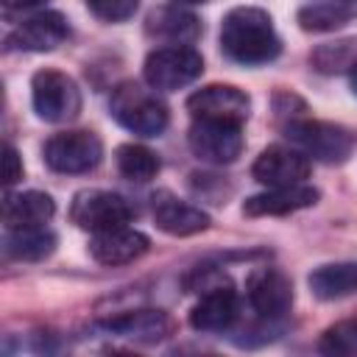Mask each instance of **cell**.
<instances>
[{"label":"cell","instance_id":"6da1fadb","mask_svg":"<svg viewBox=\"0 0 357 357\" xmlns=\"http://www.w3.org/2000/svg\"><path fill=\"white\" fill-rule=\"evenodd\" d=\"M220 47L237 64H265L282 53V39L265 8L237 6L220 22Z\"/></svg>","mask_w":357,"mask_h":357},{"label":"cell","instance_id":"7a4b0ae2","mask_svg":"<svg viewBox=\"0 0 357 357\" xmlns=\"http://www.w3.org/2000/svg\"><path fill=\"white\" fill-rule=\"evenodd\" d=\"M109 112L126 131L139 134V137H159L170 120L167 106L156 98V92L145 89L134 81H123L114 86Z\"/></svg>","mask_w":357,"mask_h":357},{"label":"cell","instance_id":"3957f363","mask_svg":"<svg viewBox=\"0 0 357 357\" xmlns=\"http://www.w3.org/2000/svg\"><path fill=\"white\" fill-rule=\"evenodd\" d=\"M284 134L293 148H298L304 156H312L326 165H343L357 145V137L349 128L324 120H290Z\"/></svg>","mask_w":357,"mask_h":357},{"label":"cell","instance_id":"277c9868","mask_svg":"<svg viewBox=\"0 0 357 357\" xmlns=\"http://www.w3.org/2000/svg\"><path fill=\"white\" fill-rule=\"evenodd\" d=\"M31 100L33 112L45 123H70L81 112L78 84L67 73L53 67H45L31 78Z\"/></svg>","mask_w":357,"mask_h":357},{"label":"cell","instance_id":"5b68a950","mask_svg":"<svg viewBox=\"0 0 357 357\" xmlns=\"http://www.w3.org/2000/svg\"><path fill=\"white\" fill-rule=\"evenodd\" d=\"M201 73H204V59L190 45L159 47V50L148 53L145 67H142L145 84L151 89H162V92H173V89L190 86L192 81L201 78Z\"/></svg>","mask_w":357,"mask_h":357},{"label":"cell","instance_id":"8992f818","mask_svg":"<svg viewBox=\"0 0 357 357\" xmlns=\"http://www.w3.org/2000/svg\"><path fill=\"white\" fill-rule=\"evenodd\" d=\"M134 218V206L112 190H81L73 195L70 220L84 231H106L117 226H128Z\"/></svg>","mask_w":357,"mask_h":357},{"label":"cell","instance_id":"52a82bcc","mask_svg":"<svg viewBox=\"0 0 357 357\" xmlns=\"http://www.w3.org/2000/svg\"><path fill=\"white\" fill-rule=\"evenodd\" d=\"M103 156V142L92 131H61L53 134L45 148L42 159L56 173H89L98 167Z\"/></svg>","mask_w":357,"mask_h":357},{"label":"cell","instance_id":"ba28073f","mask_svg":"<svg viewBox=\"0 0 357 357\" xmlns=\"http://www.w3.org/2000/svg\"><path fill=\"white\" fill-rule=\"evenodd\" d=\"M187 142L201 162L231 165L243 153V126L226 120H195L190 126Z\"/></svg>","mask_w":357,"mask_h":357},{"label":"cell","instance_id":"9c48e42d","mask_svg":"<svg viewBox=\"0 0 357 357\" xmlns=\"http://www.w3.org/2000/svg\"><path fill=\"white\" fill-rule=\"evenodd\" d=\"M187 109L195 120H226V123H245L251 100L243 89L231 84H209L201 86L187 98Z\"/></svg>","mask_w":357,"mask_h":357},{"label":"cell","instance_id":"30bf717a","mask_svg":"<svg viewBox=\"0 0 357 357\" xmlns=\"http://www.w3.org/2000/svg\"><path fill=\"white\" fill-rule=\"evenodd\" d=\"M245 296L259 318L276 321L293 307V282L276 268H257L245 279Z\"/></svg>","mask_w":357,"mask_h":357},{"label":"cell","instance_id":"8fae6325","mask_svg":"<svg viewBox=\"0 0 357 357\" xmlns=\"http://www.w3.org/2000/svg\"><path fill=\"white\" fill-rule=\"evenodd\" d=\"M251 176L265 184V187H293V184H304V178L310 176V156H304L298 148H287V145H268L254 167Z\"/></svg>","mask_w":357,"mask_h":357},{"label":"cell","instance_id":"7c38bea8","mask_svg":"<svg viewBox=\"0 0 357 357\" xmlns=\"http://www.w3.org/2000/svg\"><path fill=\"white\" fill-rule=\"evenodd\" d=\"M70 36L67 17L59 11H39L28 20H22L6 39L8 50H28V53H45L59 47Z\"/></svg>","mask_w":357,"mask_h":357},{"label":"cell","instance_id":"4fadbf2b","mask_svg":"<svg viewBox=\"0 0 357 357\" xmlns=\"http://www.w3.org/2000/svg\"><path fill=\"white\" fill-rule=\"evenodd\" d=\"M151 212H153V223L165 234H173V237H190V234H198L209 226V215L201 206H192V204L181 201L170 190H156L153 192Z\"/></svg>","mask_w":357,"mask_h":357},{"label":"cell","instance_id":"5bb4252c","mask_svg":"<svg viewBox=\"0 0 357 357\" xmlns=\"http://www.w3.org/2000/svg\"><path fill=\"white\" fill-rule=\"evenodd\" d=\"M240 312V298L237 290L226 282L212 284L204 290L198 304L190 310V326L195 332H226Z\"/></svg>","mask_w":357,"mask_h":357},{"label":"cell","instance_id":"9a60e30c","mask_svg":"<svg viewBox=\"0 0 357 357\" xmlns=\"http://www.w3.org/2000/svg\"><path fill=\"white\" fill-rule=\"evenodd\" d=\"M148 248H151L148 234H142L131 226L106 229V231L92 234V240H89V257L100 265H109V268L128 265V262L139 259Z\"/></svg>","mask_w":357,"mask_h":357},{"label":"cell","instance_id":"2e32d148","mask_svg":"<svg viewBox=\"0 0 357 357\" xmlns=\"http://www.w3.org/2000/svg\"><path fill=\"white\" fill-rule=\"evenodd\" d=\"M318 190L307 184H293V187H268L259 195H251L243 204V215L248 218H265V215H290L298 209H307L318 201Z\"/></svg>","mask_w":357,"mask_h":357},{"label":"cell","instance_id":"e0dca14e","mask_svg":"<svg viewBox=\"0 0 357 357\" xmlns=\"http://www.w3.org/2000/svg\"><path fill=\"white\" fill-rule=\"evenodd\" d=\"M56 215V201L47 192H6L3 198V223L6 229H36Z\"/></svg>","mask_w":357,"mask_h":357},{"label":"cell","instance_id":"ac0fdd59","mask_svg":"<svg viewBox=\"0 0 357 357\" xmlns=\"http://www.w3.org/2000/svg\"><path fill=\"white\" fill-rule=\"evenodd\" d=\"M100 326H103V332L117 335V337H128V340H139V343H156V340L167 337L170 318L162 310H128V312H120V315L103 321Z\"/></svg>","mask_w":357,"mask_h":357},{"label":"cell","instance_id":"d6986e66","mask_svg":"<svg viewBox=\"0 0 357 357\" xmlns=\"http://www.w3.org/2000/svg\"><path fill=\"white\" fill-rule=\"evenodd\" d=\"M145 31H148V36L165 39L170 45H190L198 39L201 22L195 14H190L178 6H162V8H153L148 14Z\"/></svg>","mask_w":357,"mask_h":357},{"label":"cell","instance_id":"ffe728a7","mask_svg":"<svg viewBox=\"0 0 357 357\" xmlns=\"http://www.w3.org/2000/svg\"><path fill=\"white\" fill-rule=\"evenodd\" d=\"M56 251V234L45 226L36 229H6L3 254L20 262H39Z\"/></svg>","mask_w":357,"mask_h":357},{"label":"cell","instance_id":"44dd1931","mask_svg":"<svg viewBox=\"0 0 357 357\" xmlns=\"http://www.w3.org/2000/svg\"><path fill=\"white\" fill-rule=\"evenodd\" d=\"M310 290L321 301H335L357 290V262H332L321 265L307 279Z\"/></svg>","mask_w":357,"mask_h":357},{"label":"cell","instance_id":"7402d4cb","mask_svg":"<svg viewBox=\"0 0 357 357\" xmlns=\"http://www.w3.org/2000/svg\"><path fill=\"white\" fill-rule=\"evenodd\" d=\"M114 162H117V170L137 184H145L159 173V156L145 145H134V142L120 145L114 151Z\"/></svg>","mask_w":357,"mask_h":357},{"label":"cell","instance_id":"603a6c76","mask_svg":"<svg viewBox=\"0 0 357 357\" xmlns=\"http://www.w3.org/2000/svg\"><path fill=\"white\" fill-rule=\"evenodd\" d=\"M310 64L326 75L346 73V70L351 73L357 67V39H337V42L318 45L310 53Z\"/></svg>","mask_w":357,"mask_h":357},{"label":"cell","instance_id":"cb8c5ba5","mask_svg":"<svg viewBox=\"0 0 357 357\" xmlns=\"http://www.w3.org/2000/svg\"><path fill=\"white\" fill-rule=\"evenodd\" d=\"M318 349L324 354H343V357H357V318L337 321L324 329Z\"/></svg>","mask_w":357,"mask_h":357},{"label":"cell","instance_id":"d4e9b609","mask_svg":"<svg viewBox=\"0 0 357 357\" xmlns=\"http://www.w3.org/2000/svg\"><path fill=\"white\" fill-rule=\"evenodd\" d=\"M351 20V11L343 6H307L298 11V25L304 31H335Z\"/></svg>","mask_w":357,"mask_h":357},{"label":"cell","instance_id":"484cf974","mask_svg":"<svg viewBox=\"0 0 357 357\" xmlns=\"http://www.w3.org/2000/svg\"><path fill=\"white\" fill-rule=\"evenodd\" d=\"M139 0H86V8L103 22H126L134 17Z\"/></svg>","mask_w":357,"mask_h":357},{"label":"cell","instance_id":"4316f807","mask_svg":"<svg viewBox=\"0 0 357 357\" xmlns=\"http://www.w3.org/2000/svg\"><path fill=\"white\" fill-rule=\"evenodd\" d=\"M20 178H22V159H20L17 148H14L11 142H6V145H3V184L11 187V184H17Z\"/></svg>","mask_w":357,"mask_h":357},{"label":"cell","instance_id":"83f0119b","mask_svg":"<svg viewBox=\"0 0 357 357\" xmlns=\"http://www.w3.org/2000/svg\"><path fill=\"white\" fill-rule=\"evenodd\" d=\"M47 0H3V6L11 11V8H33V6H42Z\"/></svg>","mask_w":357,"mask_h":357},{"label":"cell","instance_id":"f1b7e54d","mask_svg":"<svg viewBox=\"0 0 357 357\" xmlns=\"http://www.w3.org/2000/svg\"><path fill=\"white\" fill-rule=\"evenodd\" d=\"M349 78H351V89H354V95H357V67L351 70V75H349Z\"/></svg>","mask_w":357,"mask_h":357},{"label":"cell","instance_id":"f546056e","mask_svg":"<svg viewBox=\"0 0 357 357\" xmlns=\"http://www.w3.org/2000/svg\"><path fill=\"white\" fill-rule=\"evenodd\" d=\"M176 3H206V0H176Z\"/></svg>","mask_w":357,"mask_h":357}]
</instances>
